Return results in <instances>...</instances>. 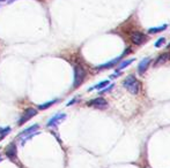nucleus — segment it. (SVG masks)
<instances>
[{
    "mask_svg": "<svg viewBox=\"0 0 170 168\" xmlns=\"http://www.w3.org/2000/svg\"><path fill=\"white\" fill-rule=\"evenodd\" d=\"M11 131V128H5V129H0V138H4L7 133Z\"/></svg>",
    "mask_w": 170,
    "mask_h": 168,
    "instance_id": "obj_16",
    "label": "nucleus"
},
{
    "mask_svg": "<svg viewBox=\"0 0 170 168\" xmlns=\"http://www.w3.org/2000/svg\"><path fill=\"white\" fill-rule=\"evenodd\" d=\"M65 119H66V114L64 113H59V114H56L54 116H52L49 121H47V127H54V126H57L59 123H61V122L64 121Z\"/></svg>",
    "mask_w": 170,
    "mask_h": 168,
    "instance_id": "obj_7",
    "label": "nucleus"
},
{
    "mask_svg": "<svg viewBox=\"0 0 170 168\" xmlns=\"http://www.w3.org/2000/svg\"><path fill=\"white\" fill-rule=\"evenodd\" d=\"M164 41H165V39H164V38H160V39H158V41L155 43V46H156V47H161L164 44Z\"/></svg>",
    "mask_w": 170,
    "mask_h": 168,
    "instance_id": "obj_17",
    "label": "nucleus"
},
{
    "mask_svg": "<svg viewBox=\"0 0 170 168\" xmlns=\"http://www.w3.org/2000/svg\"><path fill=\"white\" fill-rule=\"evenodd\" d=\"M86 77V70L83 69V67L80 64H76L74 67V82H73V87H78L82 84V82Z\"/></svg>",
    "mask_w": 170,
    "mask_h": 168,
    "instance_id": "obj_2",
    "label": "nucleus"
},
{
    "mask_svg": "<svg viewBox=\"0 0 170 168\" xmlns=\"http://www.w3.org/2000/svg\"><path fill=\"white\" fill-rule=\"evenodd\" d=\"M120 60V58H117V59H113L112 61H110V62H106V64H101V66H99L97 68L99 69H106V68H110V67H112L113 64H116Z\"/></svg>",
    "mask_w": 170,
    "mask_h": 168,
    "instance_id": "obj_11",
    "label": "nucleus"
},
{
    "mask_svg": "<svg viewBox=\"0 0 170 168\" xmlns=\"http://www.w3.org/2000/svg\"><path fill=\"white\" fill-rule=\"evenodd\" d=\"M149 62H151V59L149 58H145L142 61H140V64L138 66V71H139V74H144V73L146 71L147 68H148Z\"/></svg>",
    "mask_w": 170,
    "mask_h": 168,
    "instance_id": "obj_9",
    "label": "nucleus"
},
{
    "mask_svg": "<svg viewBox=\"0 0 170 168\" xmlns=\"http://www.w3.org/2000/svg\"><path fill=\"white\" fill-rule=\"evenodd\" d=\"M11 1H14V0H11Z\"/></svg>",
    "mask_w": 170,
    "mask_h": 168,
    "instance_id": "obj_20",
    "label": "nucleus"
},
{
    "mask_svg": "<svg viewBox=\"0 0 170 168\" xmlns=\"http://www.w3.org/2000/svg\"><path fill=\"white\" fill-rule=\"evenodd\" d=\"M170 59V53H163L162 55H160L156 60V62H155V66H160V64H164L165 61H168Z\"/></svg>",
    "mask_w": 170,
    "mask_h": 168,
    "instance_id": "obj_10",
    "label": "nucleus"
},
{
    "mask_svg": "<svg viewBox=\"0 0 170 168\" xmlns=\"http://www.w3.org/2000/svg\"><path fill=\"white\" fill-rule=\"evenodd\" d=\"M36 114H37V110H36L35 108H28V110H26L23 112L22 116H21V119L18 121V124L19 126L23 124V123H26L27 121H29L31 117H34Z\"/></svg>",
    "mask_w": 170,
    "mask_h": 168,
    "instance_id": "obj_4",
    "label": "nucleus"
},
{
    "mask_svg": "<svg viewBox=\"0 0 170 168\" xmlns=\"http://www.w3.org/2000/svg\"><path fill=\"white\" fill-rule=\"evenodd\" d=\"M54 103H57V100H51V101H49V103H45V104H42L38 106V110H45V108H47V107H50L52 104H54Z\"/></svg>",
    "mask_w": 170,
    "mask_h": 168,
    "instance_id": "obj_15",
    "label": "nucleus"
},
{
    "mask_svg": "<svg viewBox=\"0 0 170 168\" xmlns=\"http://www.w3.org/2000/svg\"><path fill=\"white\" fill-rule=\"evenodd\" d=\"M0 1H5V0H0Z\"/></svg>",
    "mask_w": 170,
    "mask_h": 168,
    "instance_id": "obj_18",
    "label": "nucleus"
},
{
    "mask_svg": "<svg viewBox=\"0 0 170 168\" xmlns=\"http://www.w3.org/2000/svg\"><path fill=\"white\" fill-rule=\"evenodd\" d=\"M6 156L11 159V160H15L16 159V154H18V149H16V146L14 143H11V144L7 145L6 150Z\"/></svg>",
    "mask_w": 170,
    "mask_h": 168,
    "instance_id": "obj_8",
    "label": "nucleus"
},
{
    "mask_svg": "<svg viewBox=\"0 0 170 168\" xmlns=\"http://www.w3.org/2000/svg\"><path fill=\"white\" fill-rule=\"evenodd\" d=\"M0 160H1V156H0Z\"/></svg>",
    "mask_w": 170,
    "mask_h": 168,
    "instance_id": "obj_19",
    "label": "nucleus"
},
{
    "mask_svg": "<svg viewBox=\"0 0 170 168\" xmlns=\"http://www.w3.org/2000/svg\"><path fill=\"white\" fill-rule=\"evenodd\" d=\"M88 106H93L95 108H100V110H103L108 107V101H106L104 98H95L93 100H90L88 103Z\"/></svg>",
    "mask_w": 170,
    "mask_h": 168,
    "instance_id": "obj_6",
    "label": "nucleus"
},
{
    "mask_svg": "<svg viewBox=\"0 0 170 168\" xmlns=\"http://www.w3.org/2000/svg\"><path fill=\"white\" fill-rule=\"evenodd\" d=\"M133 61H134V59H129V60H124L123 62H122V64H119V66H118L117 70H119V71H120V70L124 69L125 67H127V66H130V64H132Z\"/></svg>",
    "mask_w": 170,
    "mask_h": 168,
    "instance_id": "obj_13",
    "label": "nucleus"
},
{
    "mask_svg": "<svg viewBox=\"0 0 170 168\" xmlns=\"http://www.w3.org/2000/svg\"><path fill=\"white\" fill-rule=\"evenodd\" d=\"M130 38H131V41L135 44V45H141V44H144L145 41H146V36L144 35V34H141L139 31H134V32H132L131 36H130Z\"/></svg>",
    "mask_w": 170,
    "mask_h": 168,
    "instance_id": "obj_5",
    "label": "nucleus"
},
{
    "mask_svg": "<svg viewBox=\"0 0 170 168\" xmlns=\"http://www.w3.org/2000/svg\"><path fill=\"white\" fill-rule=\"evenodd\" d=\"M40 129V126L38 124H34V126H31V127H29V128H27L26 130H23L22 133H20L19 135V137L20 138H22V143H24L27 139H29L31 136H34L35 133H37V130Z\"/></svg>",
    "mask_w": 170,
    "mask_h": 168,
    "instance_id": "obj_3",
    "label": "nucleus"
},
{
    "mask_svg": "<svg viewBox=\"0 0 170 168\" xmlns=\"http://www.w3.org/2000/svg\"><path fill=\"white\" fill-rule=\"evenodd\" d=\"M108 85H109V81H103V82H101V83H99V84H96L95 87H90L89 91H92V90H102L103 87H108Z\"/></svg>",
    "mask_w": 170,
    "mask_h": 168,
    "instance_id": "obj_12",
    "label": "nucleus"
},
{
    "mask_svg": "<svg viewBox=\"0 0 170 168\" xmlns=\"http://www.w3.org/2000/svg\"><path fill=\"white\" fill-rule=\"evenodd\" d=\"M123 85L132 94H137V93L139 92V90H140V83L137 81L133 76H127L126 80L123 82Z\"/></svg>",
    "mask_w": 170,
    "mask_h": 168,
    "instance_id": "obj_1",
    "label": "nucleus"
},
{
    "mask_svg": "<svg viewBox=\"0 0 170 168\" xmlns=\"http://www.w3.org/2000/svg\"><path fill=\"white\" fill-rule=\"evenodd\" d=\"M167 29V24L164 25H161V27H158V28H152V29L148 30L149 34H156V32H160V31H163V30Z\"/></svg>",
    "mask_w": 170,
    "mask_h": 168,
    "instance_id": "obj_14",
    "label": "nucleus"
}]
</instances>
